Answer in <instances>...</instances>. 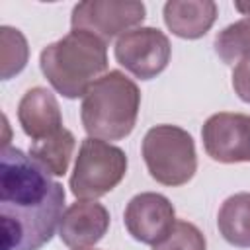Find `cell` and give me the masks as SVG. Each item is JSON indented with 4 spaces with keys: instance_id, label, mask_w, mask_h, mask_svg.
<instances>
[{
    "instance_id": "obj_16",
    "label": "cell",
    "mask_w": 250,
    "mask_h": 250,
    "mask_svg": "<svg viewBox=\"0 0 250 250\" xmlns=\"http://www.w3.org/2000/svg\"><path fill=\"white\" fill-rule=\"evenodd\" d=\"M29 57V47L20 29H14L10 25L0 27V76L2 80H10L12 76L20 74Z\"/></svg>"
},
{
    "instance_id": "obj_5",
    "label": "cell",
    "mask_w": 250,
    "mask_h": 250,
    "mask_svg": "<svg viewBox=\"0 0 250 250\" xmlns=\"http://www.w3.org/2000/svg\"><path fill=\"white\" fill-rule=\"evenodd\" d=\"M127 174V154L102 139L86 137L70 174V191L78 199H98L109 193Z\"/></svg>"
},
{
    "instance_id": "obj_6",
    "label": "cell",
    "mask_w": 250,
    "mask_h": 250,
    "mask_svg": "<svg viewBox=\"0 0 250 250\" xmlns=\"http://www.w3.org/2000/svg\"><path fill=\"white\" fill-rule=\"evenodd\" d=\"M146 8L139 0H86L72 8V29L88 31L105 45L143 23Z\"/></svg>"
},
{
    "instance_id": "obj_10",
    "label": "cell",
    "mask_w": 250,
    "mask_h": 250,
    "mask_svg": "<svg viewBox=\"0 0 250 250\" xmlns=\"http://www.w3.org/2000/svg\"><path fill=\"white\" fill-rule=\"evenodd\" d=\"M109 229V211L96 199H80L68 205L59 223L62 244L72 250H86L98 244Z\"/></svg>"
},
{
    "instance_id": "obj_7",
    "label": "cell",
    "mask_w": 250,
    "mask_h": 250,
    "mask_svg": "<svg viewBox=\"0 0 250 250\" xmlns=\"http://www.w3.org/2000/svg\"><path fill=\"white\" fill-rule=\"evenodd\" d=\"M115 61L141 80L158 76L170 62L172 45L158 27H137L115 41Z\"/></svg>"
},
{
    "instance_id": "obj_12",
    "label": "cell",
    "mask_w": 250,
    "mask_h": 250,
    "mask_svg": "<svg viewBox=\"0 0 250 250\" xmlns=\"http://www.w3.org/2000/svg\"><path fill=\"white\" fill-rule=\"evenodd\" d=\"M166 27L182 39L203 37L217 20L213 0H170L162 10Z\"/></svg>"
},
{
    "instance_id": "obj_9",
    "label": "cell",
    "mask_w": 250,
    "mask_h": 250,
    "mask_svg": "<svg viewBox=\"0 0 250 250\" xmlns=\"http://www.w3.org/2000/svg\"><path fill=\"white\" fill-rule=\"evenodd\" d=\"M123 223L127 232L143 244L160 242L176 223V211L170 199L156 191H143L131 197L125 207Z\"/></svg>"
},
{
    "instance_id": "obj_13",
    "label": "cell",
    "mask_w": 250,
    "mask_h": 250,
    "mask_svg": "<svg viewBox=\"0 0 250 250\" xmlns=\"http://www.w3.org/2000/svg\"><path fill=\"white\" fill-rule=\"evenodd\" d=\"M223 238L236 248H250V191L227 197L217 215Z\"/></svg>"
},
{
    "instance_id": "obj_2",
    "label": "cell",
    "mask_w": 250,
    "mask_h": 250,
    "mask_svg": "<svg viewBox=\"0 0 250 250\" xmlns=\"http://www.w3.org/2000/svg\"><path fill=\"white\" fill-rule=\"evenodd\" d=\"M39 66L61 96L84 98L88 88L107 70V45L88 31L72 29L41 51Z\"/></svg>"
},
{
    "instance_id": "obj_18",
    "label": "cell",
    "mask_w": 250,
    "mask_h": 250,
    "mask_svg": "<svg viewBox=\"0 0 250 250\" xmlns=\"http://www.w3.org/2000/svg\"><path fill=\"white\" fill-rule=\"evenodd\" d=\"M232 88H234V94L250 104V57L240 61L234 70H232Z\"/></svg>"
},
{
    "instance_id": "obj_11",
    "label": "cell",
    "mask_w": 250,
    "mask_h": 250,
    "mask_svg": "<svg viewBox=\"0 0 250 250\" xmlns=\"http://www.w3.org/2000/svg\"><path fill=\"white\" fill-rule=\"evenodd\" d=\"M18 121L31 141L47 139L62 127V115L55 94L43 86L29 88L18 105Z\"/></svg>"
},
{
    "instance_id": "obj_15",
    "label": "cell",
    "mask_w": 250,
    "mask_h": 250,
    "mask_svg": "<svg viewBox=\"0 0 250 250\" xmlns=\"http://www.w3.org/2000/svg\"><path fill=\"white\" fill-rule=\"evenodd\" d=\"M234 8L244 18L221 29L215 37V53L225 64H238L250 57V2H236Z\"/></svg>"
},
{
    "instance_id": "obj_17",
    "label": "cell",
    "mask_w": 250,
    "mask_h": 250,
    "mask_svg": "<svg viewBox=\"0 0 250 250\" xmlns=\"http://www.w3.org/2000/svg\"><path fill=\"white\" fill-rule=\"evenodd\" d=\"M152 250H207L203 232L189 221H176L170 232Z\"/></svg>"
},
{
    "instance_id": "obj_3",
    "label": "cell",
    "mask_w": 250,
    "mask_h": 250,
    "mask_svg": "<svg viewBox=\"0 0 250 250\" xmlns=\"http://www.w3.org/2000/svg\"><path fill=\"white\" fill-rule=\"evenodd\" d=\"M139 107V86L121 70H109L84 94L80 119L88 137L121 141L135 129Z\"/></svg>"
},
{
    "instance_id": "obj_19",
    "label": "cell",
    "mask_w": 250,
    "mask_h": 250,
    "mask_svg": "<svg viewBox=\"0 0 250 250\" xmlns=\"http://www.w3.org/2000/svg\"><path fill=\"white\" fill-rule=\"evenodd\" d=\"M86 250H90V248H86Z\"/></svg>"
},
{
    "instance_id": "obj_14",
    "label": "cell",
    "mask_w": 250,
    "mask_h": 250,
    "mask_svg": "<svg viewBox=\"0 0 250 250\" xmlns=\"http://www.w3.org/2000/svg\"><path fill=\"white\" fill-rule=\"evenodd\" d=\"M76 146V139L68 129H61L59 133L31 141L29 156L49 174V176H64Z\"/></svg>"
},
{
    "instance_id": "obj_8",
    "label": "cell",
    "mask_w": 250,
    "mask_h": 250,
    "mask_svg": "<svg viewBox=\"0 0 250 250\" xmlns=\"http://www.w3.org/2000/svg\"><path fill=\"white\" fill-rule=\"evenodd\" d=\"M201 139L215 162H250V115L246 113H213L203 123Z\"/></svg>"
},
{
    "instance_id": "obj_1",
    "label": "cell",
    "mask_w": 250,
    "mask_h": 250,
    "mask_svg": "<svg viewBox=\"0 0 250 250\" xmlns=\"http://www.w3.org/2000/svg\"><path fill=\"white\" fill-rule=\"evenodd\" d=\"M64 213V188L23 150L2 146L0 223L2 250H39Z\"/></svg>"
},
{
    "instance_id": "obj_4",
    "label": "cell",
    "mask_w": 250,
    "mask_h": 250,
    "mask_svg": "<svg viewBox=\"0 0 250 250\" xmlns=\"http://www.w3.org/2000/svg\"><path fill=\"white\" fill-rule=\"evenodd\" d=\"M141 152L150 178L162 186H184L197 170L195 143L178 125L164 123L150 127L143 139Z\"/></svg>"
}]
</instances>
